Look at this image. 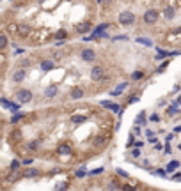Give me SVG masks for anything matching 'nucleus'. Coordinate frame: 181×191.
<instances>
[{"instance_id": "13", "label": "nucleus", "mask_w": 181, "mask_h": 191, "mask_svg": "<svg viewBox=\"0 0 181 191\" xmlns=\"http://www.w3.org/2000/svg\"><path fill=\"white\" fill-rule=\"evenodd\" d=\"M87 120V117L85 115H73L71 117V122L73 124H82V122H85Z\"/></svg>"}, {"instance_id": "24", "label": "nucleus", "mask_w": 181, "mask_h": 191, "mask_svg": "<svg viewBox=\"0 0 181 191\" xmlns=\"http://www.w3.org/2000/svg\"><path fill=\"white\" fill-rule=\"evenodd\" d=\"M105 140H107V138H105V136H98V138H96V140H94V145H101V143H103Z\"/></svg>"}, {"instance_id": "1", "label": "nucleus", "mask_w": 181, "mask_h": 191, "mask_svg": "<svg viewBox=\"0 0 181 191\" xmlns=\"http://www.w3.org/2000/svg\"><path fill=\"white\" fill-rule=\"evenodd\" d=\"M135 21V14L132 11H123L119 14V23L121 25H133Z\"/></svg>"}, {"instance_id": "32", "label": "nucleus", "mask_w": 181, "mask_h": 191, "mask_svg": "<svg viewBox=\"0 0 181 191\" xmlns=\"http://www.w3.org/2000/svg\"><path fill=\"white\" fill-rule=\"evenodd\" d=\"M101 104H103L105 108H110V104H112V103H110V101H103V103H101Z\"/></svg>"}, {"instance_id": "29", "label": "nucleus", "mask_w": 181, "mask_h": 191, "mask_svg": "<svg viewBox=\"0 0 181 191\" xmlns=\"http://www.w3.org/2000/svg\"><path fill=\"white\" fill-rule=\"evenodd\" d=\"M0 104L6 106V108H9V101H7V99H0Z\"/></svg>"}, {"instance_id": "21", "label": "nucleus", "mask_w": 181, "mask_h": 191, "mask_svg": "<svg viewBox=\"0 0 181 191\" xmlns=\"http://www.w3.org/2000/svg\"><path fill=\"white\" fill-rule=\"evenodd\" d=\"M108 188H110V189H121L123 186H121L119 182H110V184H108Z\"/></svg>"}, {"instance_id": "6", "label": "nucleus", "mask_w": 181, "mask_h": 191, "mask_svg": "<svg viewBox=\"0 0 181 191\" xmlns=\"http://www.w3.org/2000/svg\"><path fill=\"white\" fill-rule=\"evenodd\" d=\"M80 57H82L83 60H87V62H93V60L96 59V53H94L93 50L87 48V50H83L82 53H80Z\"/></svg>"}, {"instance_id": "19", "label": "nucleus", "mask_w": 181, "mask_h": 191, "mask_svg": "<svg viewBox=\"0 0 181 191\" xmlns=\"http://www.w3.org/2000/svg\"><path fill=\"white\" fill-rule=\"evenodd\" d=\"M142 76H144V73H142V71H135V73L132 74V78H133V80H140Z\"/></svg>"}, {"instance_id": "8", "label": "nucleus", "mask_w": 181, "mask_h": 191, "mask_svg": "<svg viewBox=\"0 0 181 191\" xmlns=\"http://www.w3.org/2000/svg\"><path fill=\"white\" fill-rule=\"evenodd\" d=\"M57 152H59L60 156H69V154H71V147H69L68 143H62V145H59Z\"/></svg>"}, {"instance_id": "10", "label": "nucleus", "mask_w": 181, "mask_h": 191, "mask_svg": "<svg viewBox=\"0 0 181 191\" xmlns=\"http://www.w3.org/2000/svg\"><path fill=\"white\" fill-rule=\"evenodd\" d=\"M38 175H39V170L38 168H28V170H25L23 177H25V179H32V177H38Z\"/></svg>"}, {"instance_id": "35", "label": "nucleus", "mask_w": 181, "mask_h": 191, "mask_svg": "<svg viewBox=\"0 0 181 191\" xmlns=\"http://www.w3.org/2000/svg\"><path fill=\"white\" fill-rule=\"evenodd\" d=\"M165 152H167V154H170V145H169V143L165 145Z\"/></svg>"}, {"instance_id": "26", "label": "nucleus", "mask_w": 181, "mask_h": 191, "mask_svg": "<svg viewBox=\"0 0 181 191\" xmlns=\"http://www.w3.org/2000/svg\"><path fill=\"white\" fill-rule=\"evenodd\" d=\"M167 112H169V115H176V113H178V112H179V110L176 108V104H174V106H170V108L167 110Z\"/></svg>"}, {"instance_id": "23", "label": "nucleus", "mask_w": 181, "mask_h": 191, "mask_svg": "<svg viewBox=\"0 0 181 191\" xmlns=\"http://www.w3.org/2000/svg\"><path fill=\"white\" fill-rule=\"evenodd\" d=\"M108 27H110L108 23H101V25H99V27L96 28V30H94V32H101V30H105V28H108Z\"/></svg>"}, {"instance_id": "36", "label": "nucleus", "mask_w": 181, "mask_h": 191, "mask_svg": "<svg viewBox=\"0 0 181 191\" xmlns=\"http://www.w3.org/2000/svg\"><path fill=\"white\" fill-rule=\"evenodd\" d=\"M83 174H85L83 170H78V172H77V175H78V177H83Z\"/></svg>"}, {"instance_id": "14", "label": "nucleus", "mask_w": 181, "mask_h": 191, "mask_svg": "<svg viewBox=\"0 0 181 191\" xmlns=\"http://www.w3.org/2000/svg\"><path fill=\"white\" fill-rule=\"evenodd\" d=\"M77 30L78 32H82V34H87L89 30H91V23H82V25H78Z\"/></svg>"}, {"instance_id": "15", "label": "nucleus", "mask_w": 181, "mask_h": 191, "mask_svg": "<svg viewBox=\"0 0 181 191\" xmlns=\"http://www.w3.org/2000/svg\"><path fill=\"white\" fill-rule=\"evenodd\" d=\"M163 16L167 18V20H172V18L176 16L174 9H172V7H167V9H165V11H163Z\"/></svg>"}, {"instance_id": "34", "label": "nucleus", "mask_w": 181, "mask_h": 191, "mask_svg": "<svg viewBox=\"0 0 181 191\" xmlns=\"http://www.w3.org/2000/svg\"><path fill=\"white\" fill-rule=\"evenodd\" d=\"M117 174L123 175V177H128V174H126V172H123V170H117Z\"/></svg>"}, {"instance_id": "28", "label": "nucleus", "mask_w": 181, "mask_h": 191, "mask_svg": "<svg viewBox=\"0 0 181 191\" xmlns=\"http://www.w3.org/2000/svg\"><path fill=\"white\" fill-rule=\"evenodd\" d=\"M126 36H117V37H114V39H112V41H126Z\"/></svg>"}, {"instance_id": "30", "label": "nucleus", "mask_w": 181, "mask_h": 191, "mask_svg": "<svg viewBox=\"0 0 181 191\" xmlns=\"http://www.w3.org/2000/svg\"><path fill=\"white\" fill-rule=\"evenodd\" d=\"M20 32H22V34H27L28 32V27H20Z\"/></svg>"}, {"instance_id": "27", "label": "nucleus", "mask_w": 181, "mask_h": 191, "mask_svg": "<svg viewBox=\"0 0 181 191\" xmlns=\"http://www.w3.org/2000/svg\"><path fill=\"white\" fill-rule=\"evenodd\" d=\"M132 156H133V158H138V156H140V150H138V147L132 150Z\"/></svg>"}, {"instance_id": "20", "label": "nucleus", "mask_w": 181, "mask_h": 191, "mask_svg": "<svg viewBox=\"0 0 181 191\" xmlns=\"http://www.w3.org/2000/svg\"><path fill=\"white\" fill-rule=\"evenodd\" d=\"M38 145H39V142H30L27 145V149H28V150H36V149H38Z\"/></svg>"}, {"instance_id": "37", "label": "nucleus", "mask_w": 181, "mask_h": 191, "mask_svg": "<svg viewBox=\"0 0 181 191\" xmlns=\"http://www.w3.org/2000/svg\"><path fill=\"white\" fill-rule=\"evenodd\" d=\"M103 2H107V0H98V4H103Z\"/></svg>"}, {"instance_id": "31", "label": "nucleus", "mask_w": 181, "mask_h": 191, "mask_svg": "<svg viewBox=\"0 0 181 191\" xmlns=\"http://www.w3.org/2000/svg\"><path fill=\"white\" fill-rule=\"evenodd\" d=\"M110 108H112V112H117V110H119V106H117V104H114V103H112V104H110Z\"/></svg>"}, {"instance_id": "11", "label": "nucleus", "mask_w": 181, "mask_h": 191, "mask_svg": "<svg viewBox=\"0 0 181 191\" xmlns=\"http://www.w3.org/2000/svg\"><path fill=\"white\" fill-rule=\"evenodd\" d=\"M66 37H68V32H66V30H62V28L53 34V39H57V41H64Z\"/></svg>"}, {"instance_id": "12", "label": "nucleus", "mask_w": 181, "mask_h": 191, "mask_svg": "<svg viewBox=\"0 0 181 191\" xmlns=\"http://www.w3.org/2000/svg\"><path fill=\"white\" fill-rule=\"evenodd\" d=\"M44 96H46V98H55V96H57V87H55V85L48 87L44 90Z\"/></svg>"}, {"instance_id": "38", "label": "nucleus", "mask_w": 181, "mask_h": 191, "mask_svg": "<svg viewBox=\"0 0 181 191\" xmlns=\"http://www.w3.org/2000/svg\"><path fill=\"white\" fill-rule=\"evenodd\" d=\"M39 2H44V0H39Z\"/></svg>"}, {"instance_id": "25", "label": "nucleus", "mask_w": 181, "mask_h": 191, "mask_svg": "<svg viewBox=\"0 0 181 191\" xmlns=\"http://www.w3.org/2000/svg\"><path fill=\"white\" fill-rule=\"evenodd\" d=\"M18 166H20V161H16V159H14V161L11 163V170H13V172H16Z\"/></svg>"}, {"instance_id": "5", "label": "nucleus", "mask_w": 181, "mask_h": 191, "mask_svg": "<svg viewBox=\"0 0 181 191\" xmlns=\"http://www.w3.org/2000/svg\"><path fill=\"white\" fill-rule=\"evenodd\" d=\"M25 76H27V71H25V69H18V71L13 74V80H14V83H22L23 80H25Z\"/></svg>"}, {"instance_id": "2", "label": "nucleus", "mask_w": 181, "mask_h": 191, "mask_svg": "<svg viewBox=\"0 0 181 191\" xmlns=\"http://www.w3.org/2000/svg\"><path fill=\"white\" fill-rule=\"evenodd\" d=\"M156 20H158V11H154V9H149V11L144 12V21L148 23V25H153V23H156Z\"/></svg>"}, {"instance_id": "18", "label": "nucleus", "mask_w": 181, "mask_h": 191, "mask_svg": "<svg viewBox=\"0 0 181 191\" xmlns=\"http://www.w3.org/2000/svg\"><path fill=\"white\" fill-rule=\"evenodd\" d=\"M137 41H138V43H142V44H146V46H153V43H151V41H148L146 37H138Z\"/></svg>"}, {"instance_id": "33", "label": "nucleus", "mask_w": 181, "mask_h": 191, "mask_svg": "<svg viewBox=\"0 0 181 191\" xmlns=\"http://www.w3.org/2000/svg\"><path fill=\"white\" fill-rule=\"evenodd\" d=\"M101 172H103V168H98V170H94V172H91V174L96 175V174H101Z\"/></svg>"}, {"instance_id": "17", "label": "nucleus", "mask_w": 181, "mask_h": 191, "mask_svg": "<svg viewBox=\"0 0 181 191\" xmlns=\"http://www.w3.org/2000/svg\"><path fill=\"white\" fill-rule=\"evenodd\" d=\"M7 46V37L4 34H0V50H4Z\"/></svg>"}, {"instance_id": "4", "label": "nucleus", "mask_w": 181, "mask_h": 191, "mask_svg": "<svg viewBox=\"0 0 181 191\" xmlns=\"http://www.w3.org/2000/svg\"><path fill=\"white\" fill-rule=\"evenodd\" d=\"M103 76H105L103 67H101V66L93 67V71H91V78H93L94 82H99V80H103Z\"/></svg>"}, {"instance_id": "16", "label": "nucleus", "mask_w": 181, "mask_h": 191, "mask_svg": "<svg viewBox=\"0 0 181 191\" xmlns=\"http://www.w3.org/2000/svg\"><path fill=\"white\" fill-rule=\"evenodd\" d=\"M178 166H179V163H178V161H172V163L167 165V172H174Z\"/></svg>"}, {"instance_id": "3", "label": "nucleus", "mask_w": 181, "mask_h": 191, "mask_svg": "<svg viewBox=\"0 0 181 191\" xmlns=\"http://www.w3.org/2000/svg\"><path fill=\"white\" fill-rule=\"evenodd\" d=\"M18 101H20V103H30V101H32V92H30L28 88L18 90Z\"/></svg>"}, {"instance_id": "7", "label": "nucleus", "mask_w": 181, "mask_h": 191, "mask_svg": "<svg viewBox=\"0 0 181 191\" xmlns=\"http://www.w3.org/2000/svg\"><path fill=\"white\" fill-rule=\"evenodd\" d=\"M69 96H71V99H82V98H83V88H82V87H75V88H71Z\"/></svg>"}, {"instance_id": "9", "label": "nucleus", "mask_w": 181, "mask_h": 191, "mask_svg": "<svg viewBox=\"0 0 181 191\" xmlns=\"http://www.w3.org/2000/svg\"><path fill=\"white\" fill-rule=\"evenodd\" d=\"M39 67H41L43 71H52V69L55 67V64L52 62V60H43V62L39 64Z\"/></svg>"}, {"instance_id": "22", "label": "nucleus", "mask_w": 181, "mask_h": 191, "mask_svg": "<svg viewBox=\"0 0 181 191\" xmlns=\"http://www.w3.org/2000/svg\"><path fill=\"white\" fill-rule=\"evenodd\" d=\"M138 122H140V124H146V115H144V112L137 117V124H138Z\"/></svg>"}]
</instances>
